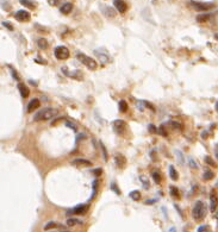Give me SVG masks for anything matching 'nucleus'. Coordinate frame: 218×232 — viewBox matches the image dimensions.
Here are the masks:
<instances>
[{"instance_id": "nucleus-50", "label": "nucleus", "mask_w": 218, "mask_h": 232, "mask_svg": "<svg viewBox=\"0 0 218 232\" xmlns=\"http://www.w3.org/2000/svg\"><path fill=\"white\" fill-rule=\"evenodd\" d=\"M215 37H216V39H218V35H215Z\"/></svg>"}, {"instance_id": "nucleus-44", "label": "nucleus", "mask_w": 218, "mask_h": 232, "mask_svg": "<svg viewBox=\"0 0 218 232\" xmlns=\"http://www.w3.org/2000/svg\"><path fill=\"white\" fill-rule=\"evenodd\" d=\"M11 73H12V75H13V78H14V80H19L18 74H16V71L13 70V69H11Z\"/></svg>"}, {"instance_id": "nucleus-42", "label": "nucleus", "mask_w": 218, "mask_h": 232, "mask_svg": "<svg viewBox=\"0 0 218 232\" xmlns=\"http://www.w3.org/2000/svg\"><path fill=\"white\" fill-rule=\"evenodd\" d=\"M2 26H5V27H9V29H10V30H11V31H12V30H13V26H12V25H11V24H10V23H6V22H2Z\"/></svg>"}, {"instance_id": "nucleus-45", "label": "nucleus", "mask_w": 218, "mask_h": 232, "mask_svg": "<svg viewBox=\"0 0 218 232\" xmlns=\"http://www.w3.org/2000/svg\"><path fill=\"white\" fill-rule=\"evenodd\" d=\"M81 138H86V136H85V134H79V137H78V138H76V142H79V141H80V139H81Z\"/></svg>"}, {"instance_id": "nucleus-40", "label": "nucleus", "mask_w": 218, "mask_h": 232, "mask_svg": "<svg viewBox=\"0 0 218 232\" xmlns=\"http://www.w3.org/2000/svg\"><path fill=\"white\" fill-rule=\"evenodd\" d=\"M59 1H60V0H48V2H49L50 6H56V5L59 4Z\"/></svg>"}, {"instance_id": "nucleus-14", "label": "nucleus", "mask_w": 218, "mask_h": 232, "mask_svg": "<svg viewBox=\"0 0 218 232\" xmlns=\"http://www.w3.org/2000/svg\"><path fill=\"white\" fill-rule=\"evenodd\" d=\"M217 204H218V198L217 195L212 192V194L210 195V210H211V212H215V211H216Z\"/></svg>"}, {"instance_id": "nucleus-37", "label": "nucleus", "mask_w": 218, "mask_h": 232, "mask_svg": "<svg viewBox=\"0 0 218 232\" xmlns=\"http://www.w3.org/2000/svg\"><path fill=\"white\" fill-rule=\"evenodd\" d=\"M139 178H141V181H143V187H144L145 189H148V188H149V185H148V180H147L144 176H141Z\"/></svg>"}, {"instance_id": "nucleus-24", "label": "nucleus", "mask_w": 218, "mask_h": 232, "mask_svg": "<svg viewBox=\"0 0 218 232\" xmlns=\"http://www.w3.org/2000/svg\"><path fill=\"white\" fill-rule=\"evenodd\" d=\"M130 198L132 199V200H135V201H138L139 199H141V193L138 192V190H132V192H130Z\"/></svg>"}, {"instance_id": "nucleus-15", "label": "nucleus", "mask_w": 218, "mask_h": 232, "mask_svg": "<svg viewBox=\"0 0 218 232\" xmlns=\"http://www.w3.org/2000/svg\"><path fill=\"white\" fill-rule=\"evenodd\" d=\"M18 89H19L20 95H22V98H27V97H29L30 90H29V88H27L24 83H22V82H20V83L18 85Z\"/></svg>"}, {"instance_id": "nucleus-36", "label": "nucleus", "mask_w": 218, "mask_h": 232, "mask_svg": "<svg viewBox=\"0 0 218 232\" xmlns=\"http://www.w3.org/2000/svg\"><path fill=\"white\" fill-rule=\"evenodd\" d=\"M111 189L112 190H115L116 192V194H120V190L118 189V187H117V185H116V182H112V185H111Z\"/></svg>"}, {"instance_id": "nucleus-28", "label": "nucleus", "mask_w": 218, "mask_h": 232, "mask_svg": "<svg viewBox=\"0 0 218 232\" xmlns=\"http://www.w3.org/2000/svg\"><path fill=\"white\" fill-rule=\"evenodd\" d=\"M56 226H57V225H56L55 222H49L46 225H44V231H49L50 229H55Z\"/></svg>"}, {"instance_id": "nucleus-48", "label": "nucleus", "mask_w": 218, "mask_h": 232, "mask_svg": "<svg viewBox=\"0 0 218 232\" xmlns=\"http://www.w3.org/2000/svg\"><path fill=\"white\" fill-rule=\"evenodd\" d=\"M168 232H176V230H175L174 227H172V229H171V230H169V231H168Z\"/></svg>"}, {"instance_id": "nucleus-35", "label": "nucleus", "mask_w": 218, "mask_h": 232, "mask_svg": "<svg viewBox=\"0 0 218 232\" xmlns=\"http://www.w3.org/2000/svg\"><path fill=\"white\" fill-rule=\"evenodd\" d=\"M171 124L173 125L174 129H176V130H182V124H180V123H178V122H172Z\"/></svg>"}, {"instance_id": "nucleus-32", "label": "nucleus", "mask_w": 218, "mask_h": 232, "mask_svg": "<svg viewBox=\"0 0 218 232\" xmlns=\"http://www.w3.org/2000/svg\"><path fill=\"white\" fill-rule=\"evenodd\" d=\"M197 232H210V226L209 225H201L198 227Z\"/></svg>"}, {"instance_id": "nucleus-39", "label": "nucleus", "mask_w": 218, "mask_h": 232, "mask_svg": "<svg viewBox=\"0 0 218 232\" xmlns=\"http://www.w3.org/2000/svg\"><path fill=\"white\" fill-rule=\"evenodd\" d=\"M175 152H176V155H178V160L180 158V163H181V164H184V158H182V154H181V151H178V150H176Z\"/></svg>"}, {"instance_id": "nucleus-11", "label": "nucleus", "mask_w": 218, "mask_h": 232, "mask_svg": "<svg viewBox=\"0 0 218 232\" xmlns=\"http://www.w3.org/2000/svg\"><path fill=\"white\" fill-rule=\"evenodd\" d=\"M100 9H101L103 13H104L106 17H109V18H115V17H116V12H115V10L112 9L111 6H105V5H101V6H100Z\"/></svg>"}, {"instance_id": "nucleus-8", "label": "nucleus", "mask_w": 218, "mask_h": 232, "mask_svg": "<svg viewBox=\"0 0 218 232\" xmlns=\"http://www.w3.org/2000/svg\"><path fill=\"white\" fill-rule=\"evenodd\" d=\"M113 129H115V131L117 132V134H122L123 132H124V130L127 129V123L124 122V120H115L113 122Z\"/></svg>"}, {"instance_id": "nucleus-5", "label": "nucleus", "mask_w": 218, "mask_h": 232, "mask_svg": "<svg viewBox=\"0 0 218 232\" xmlns=\"http://www.w3.org/2000/svg\"><path fill=\"white\" fill-rule=\"evenodd\" d=\"M192 7L197 11H209L213 9L215 5L212 2H197V1H191Z\"/></svg>"}, {"instance_id": "nucleus-27", "label": "nucleus", "mask_w": 218, "mask_h": 232, "mask_svg": "<svg viewBox=\"0 0 218 232\" xmlns=\"http://www.w3.org/2000/svg\"><path fill=\"white\" fill-rule=\"evenodd\" d=\"M127 104L125 100H122V101H119V111L120 112H127Z\"/></svg>"}, {"instance_id": "nucleus-19", "label": "nucleus", "mask_w": 218, "mask_h": 232, "mask_svg": "<svg viewBox=\"0 0 218 232\" xmlns=\"http://www.w3.org/2000/svg\"><path fill=\"white\" fill-rule=\"evenodd\" d=\"M210 18H211V14H210V13H203V14H198L196 19H197V22H199V23H205V22L210 20Z\"/></svg>"}, {"instance_id": "nucleus-30", "label": "nucleus", "mask_w": 218, "mask_h": 232, "mask_svg": "<svg viewBox=\"0 0 218 232\" xmlns=\"http://www.w3.org/2000/svg\"><path fill=\"white\" fill-rule=\"evenodd\" d=\"M204 160H205V162H206V163H208L209 166H211V167H217V164H216V162H215V161L212 160V158H211L210 156H206V157L204 158Z\"/></svg>"}, {"instance_id": "nucleus-47", "label": "nucleus", "mask_w": 218, "mask_h": 232, "mask_svg": "<svg viewBox=\"0 0 218 232\" xmlns=\"http://www.w3.org/2000/svg\"><path fill=\"white\" fill-rule=\"evenodd\" d=\"M154 201H155V200H148L145 204H147V205H153V204H154Z\"/></svg>"}, {"instance_id": "nucleus-3", "label": "nucleus", "mask_w": 218, "mask_h": 232, "mask_svg": "<svg viewBox=\"0 0 218 232\" xmlns=\"http://www.w3.org/2000/svg\"><path fill=\"white\" fill-rule=\"evenodd\" d=\"M76 57H78V60H79L82 64H85L88 69H91V70H95V69H97L98 64H97V62H95V60H93L92 57L87 56V55H85V54H78Z\"/></svg>"}, {"instance_id": "nucleus-7", "label": "nucleus", "mask_w": 218, "mask_h": 232, "mask_svg": "<svg viewBox=\"0 0 218 232\" xmlns=\"http://www.w3.org/2000/svg\"><path fill=\"white\" fill-rule=\"evenodd\" d=\"M14 18L20 23H24V22H29L31 19V14L26 10H19L14 13Z\"/></svg>"}, {"instance_id": "nucleus-17", "label": "nucleus", "mask_w": 218, "mask_h": 232, "mask_svg": "<svg viewBox=\"0 0 218 232\" xmlns=\"http://www.w3.org/2000/svg\"><path fill=\"white\" fill-rule=\"evenodd\" d=\"M72 164H74V166H91V161L88 160H85V158H76V160H74L72 162Z\"/></svg>"}, {"instance_id": "nucleus-12", "label": "nucleus", "mask_w": 218, "mask_h": 232, "mask_svg": "<svg viewBox=\"0 0 218 232\" xmlns=\"http://www.w3.org/2000/svg\"><path fill=\"white\" fill-rule=\"evenodd\" d=\"M39 104H41V102H39V100H38L37 98L36 99H32V100H31V101H30V102L27 104L26 111L29 112V113L34 112V111H35L36 108H38V107H39Z\"/></svg>"}, {"instance_id": "nucleus-13", "label": "nucleus", "mask_w": 218, "mask_h": 232, "mask_svg": "<svg viewBox=\"0 0 218 232\" xmlns=\"http://www.w3.org/2000/svg\"><path fill=\"white\" fill-rule=\"evenodd\" d=\"M115 162H116L118 168H123L125 166V163H127V160L122 154H116L115 155Z\"/></svg>"}, {"instance_id": "nucleus-6", "label": "nucleus", "mask_w": 218, "mask_h": 232, "mask_svg": "<svg viewBox=\"0 0 218 232\" xmlns=\"http://www.w3.org/2000/svg\"><path fill=\"white\" fill-rule=\"evenodd\" d=\"M94 54H95V56L101 61L103 64H107V63L111 62V57H110V55L106 53L104 49H97V50H94Z\"/></svg>"}, {"instance_id": "nucleus-51", "label": "nucleus", "mask_w": 218, "mask_h": 232, "mask_svg": "<svg viewBox=\"0 0 218 232\" xmlns=\"http://www.w3.org/2000/svg\"><path fill=\"white\" fill-rule=\"evenodd\" d=\"M216 217H217V219H218V212H217V214H216Z\"/></svg>"}, {"instance_id": "nucleus-21", "label": "nucleus", "mask_w": 218, "mask_h": 232, "mask_svg": "<svg viewBox=\"0 0 218 232\" xmlns=\"http://www.w3.org/2000/svg\"><path fill=\"white\" fill-rule=\"evenodd\" d=\"M213 178H215V174H213V171H211V170H205L204 174H203V178H204L205 181H210V180H212Z\"/></svg>"}, {"instance_id": "nucleus-26", "label": "nucleus", "mask_w": 218, "mask_h": 232, "mask_svg": "<svg viewBox=\"0 0 218 232\" xmlns=\"http://www.w3.org/2000/svg\"><path fill=\"white\" fill-rule=\"evenodd\" d=\"M169 190H171V194H172V196H174V198H180V193H179V189L176 187H174V186H171L169 187Z\"/></svg>"}, {"instance_id": "nucleus-10", "label": "nucleus", "mask_w": 218, "mask_h": 232, "mask_svg": "<svg viewBox=\"0 0 218 232\" xmlns=\"http://www.w3.org/2000/svg\"><path fill=\"white\" fill-rule=\"evenodd\" d=\"M113 5L119 13H125L127 11V5L124 0H113Z\"/></svg>"}, {"instance_id": "nucleus-49", "label": "nucleus", "mask_w": 218, "mask_h": 232, "mask_svg": "<svg viewBox=\"0 0 218 232\" xmlns=\"http://www.w3.org/2000/svg\"><path fill=\"white\" fill-rule=\"evenodd\" d=\"M216 111H217V112H218V101H217V102H216Z\"/></svg>"}, {"instance_id": "nucleus-4", "label": "nucleus", "mask_w": 218, "mask_h": 232, "mask_svg": "<svg viewBox=\"0 0 218 232\" xmlns=\"http://www.w3.org/2000/svg\"><path fill=\"white\" fill-rule=\"evenodd\" d=\"M54 55L55 57L59 60V61H63V60H67L68 57H69V50H68V48H66L64 45H59V46H56L54 50Z\"/></svg>"}, {"instance_id": "nucleus-33", "label": "nucleus", "mask_w": 218, "mask_h": 232, "mask_svg": "<svg viewBox=\"0 0 218 232\" xmlns=\"http://www.w3.org/2000/svg\"><path fill=\"white\" fill-rule=\"evenodd\" d=\"M78 223H79V220L75 219V218H69V219L67 220V225H68V226H74V225H76Z\"/></svg>"}, {"instance_id": "nucleus-38", "label": "nucleus", "mask_w": 218, "mask_h": 232, "mask_svg": "<svg viewBox=\"0 0 218 232\" xmlns=\"http://www.w3.org/2000/svg\"><path fill=\"white\" fill-rule=\"evenodd\" d=\"M66 125L68 126V127H71L72 130H74V131H76L78 129H76V126H75V124H73V123H71V122H66Z\"/></svg>"}, {"instance_id": "nucleus-41", "label": "nucleus", "mask_w": 218, "mask_h": 232, "mask_svg": "<svg viewBox=\"0 0 218 232\" xmlns=\"http://www.w3.org/2000/svg\"><path fill=\"white\" fill-rule=\"evenodd\" d=\"M148 130H149V132H153V134L156 132V129H155V126L153 124H150L149 126H148Z\"/></svg>"}, {"instance_id": "nucleus-29", "label": "nucleus", "mask_w": 218, "mask_h": 232, "mask_svg": "<svg viewBox=\"0 0 218 232\" xmlns=\"http://www.w3.org/2000/svg\"><path fill=\"white\" fill-rule=\"evenodd\" d=\"M188 166L191 167L192 169H198V167H199V166L197 164V162H196L194 158H190V160H188Z\"/></svg>"}, {"instance_id": "nucleus-52", "label": "nucleus", "mask_w": 218, "mask_h": 232, "mask_svg": "<svg viewBox=\"0 0 218 232\" xmlns=\"http://www.w3.org/2000/svg\"><path fill=\"white\" fill-rule=\"evenodd\" d=\"M63 232H68V231H63Z\"/></svg>"}, {"instance_id": "nucleus-43", "label": "nucleus", "mask_w": 218, "mask_h": 232, "mask_svg": "<svg viewBox=\"0 0 218 232\" xmlns=\"http://www.w3.org/2000/svg\"><path fill=\"white\" fill-rule=\"evenodd\" d=\"M101 173H103V170L100 169V168H98V169H94V170H93V174H95L97 176H99Z\"/></svg>"}, {"instance_id": "nucleus-25", "label": "nucleus", "mask_w": 218, "mask_h": 232, "mask_svg": "<svg viewBox=\"0 0 218 232\" xmlns=\"http://www.w3.org/2000/svg\"><path fill=\"white\" fill-rule=\"evenodd\" d=\"M100 149L103 151V156H104V161L107 162L109 161V155H107V150H106V146L103 144V142H100Z\"/></svg>"}, {"instance_id": "nucleus-46", "label": "nucleus", "mask_w": 218, "mask_h": 232, "mask_svg": "<svg viewBox=\"0 0 218 232\" xmlns=\"http://www.w3.org/2000/svg\"><path fill=\"white\" fill-rule=\"evenodd\" d=\"M215 155H216V157L218 160V144H216V146H215Z\"/></svg>"}, {"instance_id": "nucleus-23", "label": "nucleus", "mask_w": 218, "mask_h": 232, "mask_svg": "<svg viewBox=\"0 0 218 232\" xmlns=\"http://www.w3.org/2000/svg\"><path fill=\"white\" fill-rule=\"evenodd\" d=\"M37 45H38L41 49H46V48L49 46L48 42H46V39H44V38H39V39L37 41Z\"/></svg>"}, {"instance_id": "nucleus-1", "label": "nucleus", "mask_w": 218, "mask_h": 232, "mask_svg": "<svg viewBox=\"0 0 218 232\" xmlns=\"http://www.w3.org/2000/svg\"><path fill=\"white\" fill-rule=\"evenodd\" d=\"M208 213V208L203 201H197L192 210V217L196 222H201Z\"/></svg>"}, {"instance_id": "nucleus-20", "label": "nucleus", "mask_w": 218, "mask_h": 232, "mask_svg": "<svg viewBox=\"0 0 218 232\" xmlns=\"http://www.w3.org/2000/svg\"><path fill=\"white\" fill-rule=\"evenodd\" d=\"M169 176H171L173 181H178V178H179V174H178V171L175 170V168L173 166L169 167Z\"/></svg>"}, {"instance_id": "nucleus-16", "label": "nucleus", "mask_w": 218, "mask_h": 232, "mask_svg": "<svg viewBox=\"0 0 218 232\" xmlns=\"http://www.w3.org/2000/svg\"><path fill=\"white\" fill-rule=\"evenodd\" d=\"M73 10V4L72 2H64L63 5L60 7V12L62 14H68L69 12H72Z\"/></svg>"}, {"instance_id": "nucleus-2", "label": "nucleus", "mask_w": 218, "mask_h": 232, "mask_svg": "<svg viewBox=\"0 0 218 232\" xmlns=\"http://www.w3.org/2000/svg\"><path fill=\"white\" fill-rule=\"evenodd\" d=\"M57 114V110L56 108H51V107H48V108H43L41 111H38L34 120L35 122H42V120H48V119H51Z\"/></svg>"}, {"instance_id": "nucleus-22", "label": "nucleus", "mask_w": 218, "mask_h": 232, "mask_svg": "<svg viewBox=\"0 0 218 232\" xmlns=\"http://www.w3.org/2000/svg\"><path fill=\"white\" fill-rule=\"evenodd\" d=\"M98 185H99V181H98V180H94V181H93V185H92V189H93V192H92L91 199L95 198V195H97V192H98Z\"/></svg>"}, {"instance_id": "nucleus-18", "label": "nucleus", "mask_w": 218, "mask_h": 232, "mask_svg": "<svg viewBox=\"0 0 218 232\" xmlns=\"http://www.w3.org/2000/svg\"><path fill=\"white\" fill-rule=\"evenodd\" d=\"M19 2H20L23 6H25L26 9L34 10L36 7V2L32 1V0H19Z\"/></svg>"}, {"instance_id": "nucleus-34", "label": "nucleus", "mask_w": 218, "mask_h": 232, "mask_svg": "<svg viewBox=\"0 0 218 232\" xmlns=\"http://www.w3.org/2000/svg\"><path fill=\"white\" fill-rule=\"evenodd\" d=\"M153 178H154L155 183H160V181H161V176H160V174L159 173H153Z\"/></svg>"}, {"instance_id": "nucleus-31", "label": "nucleus", "mask_w": 218, "mask_h": 232, "mask_svg": "<svg viewBox=\"0 0 218 232\" xmlns=\"http://www.w3.org/2000/svg\"><path fill=\"white\" fill-rule=\"evenodd\" d=\"M157 132L161 134V136H164V137H167V136H168V134H167V131H166V129H164V125H161V126L157 129Z\"/></svg>"}, {"instance_id": "nucleus-9", "label": "nucleus", "mask_w": 218, "mask_h": 232, "mask_svg": "<svg viewBox=\"0 0 218 232\" xmlns=\"http://www.w3.org/2000/svg\"><path fill=\"white\" fill-rule=\"evenodd\" d=\"M87 210H88L87 205H78L72 210H69L67 214H85L87 212Z\"/></svg>"}]
</instances>
